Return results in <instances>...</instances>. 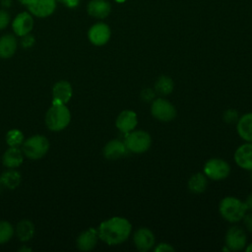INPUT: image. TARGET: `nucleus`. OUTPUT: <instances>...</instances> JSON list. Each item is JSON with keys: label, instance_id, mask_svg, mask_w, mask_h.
Returning a JSON list of instances; mask_svg holds the SVG:
<instances>
[{"label": "nucleus", "instance_id": "21", "mask_svg": "<svg viewBox=\"0 0 252 252\" xmlns=\"http://www.w3.org/2000/svg\"><path fill=\"white\" fill-rule=\"evenodd\" d=\"M17 49V40L13 34H5L0 37V57L10 58Z\"/></svg>", "mask_w": 252, "mask_h": 252}, {"label": "nucleus", "instance_id": "25", "mask_svg": "<svg viewBox=\"0 0 252 252\" xmlns=\"http://www.w3.org/2000/svg\"><path fill=\"white\" fill-rule=\"evenodd\" d=\"M21 182V175L18 171H5L0 176V183L8 189H15Z\"/></svg>", "mask_w": 252, "mask_h": 252}, {"label": "nucleus", "instance_id": "9", "mask_svg": "<svg viewBox=\"0 0 252 252\" xmlns=\"http://www.w3.org/2000/svg\"><path fill=\"white\" fill-rule=\"evenodd\" d=\"M29 12L38 18H46L56 9V0H20Z\"/></svg>", "mask_w": 252, "mask_h": 252}, {"label": "nucleus", "instance_id": "38", "mask_svg": "<svg viewBox=\"0 0 252 252\" xmlns=\"http://www.w3.org/2000/svg\"><path fill=\"white\" fill-rule=\"evenodd\" d=\"M250 177H251V181H252V172H251V175H250Z\"/></svg>", "mask_w": 252, "mask_h": 252}, {"label": "nucleus", "instance_id": "19", "mask_svg": "<svg viewBox=\"0 0 252 252\" xmlns=\"http://www.w3.org/2000/svg\"><path fill=\"white\" fill-rule=\"evenodd\" d=\"M238 136L245 142H252V112L241 115L236 122Z\"/></svg>", "mask_w": 252, "mask_h": 252}, {"label": "nucleus", "instance_id": "27", "mask_svg": "<svg viewBox=\"0 0 252 252\" xmlns=\"http://www.w3.org/2000/svg\"><path fill=\"white\" fill-rule=\"evenodd\" d=\"M14 229L11 223L5 220L0 221V244L7 242L13 236Z\"/></svg>", "mask_w": 252, "mask_h": 252}, {"label": "nucleus", "instance_id": "32", "mask_svg": "<svg viewBox=\"0 0 252 252\" xmlns=\"http://www.w3.org/2000/svg\"><path fill=\"white\" fill-rule=\"evenodd\" d=\"M243 221H244V225L246 227V229L252 233V211L251 213H246V215L243 218Z\"/></svg>", "mask_w": 252, "mask_h": 252}, {"label": "nucleus", "instance_id": "1", "mask_svg": "<svg viewBox=\"0 0 252 252\" xmlns=\"http://www.w3.org/2000/svg\"><path fill=\"white\" fill-rule=\"evenodd\" d=\"M132 232L131 222L123 217H112L103 220L97 227L98 238L108 245L125 242Z\"/></svg>", "mask_w": 252, "mask_h": 252}, {"label": "nucleus", "instance_id": "36", "mask_svg": "<svg viewBox=\"0 0 252 252\" xmlns=\"http://www.w3.org/2000/svg\"><path fill=\"white\" fill-rule=\"evenodd\" d=\"M245 250H246L247 252H252V243H250L249 245H247L246 248H245Z\"/></svg>", "mask_w": 252, "mask_h": 252}, {"label": "nucleus", "instance_id": "18", "mask_svg": "<svg viewBox=\"0 0 252 252\" xmlns=\"http://www.w3.org/2000/svg\"><path fill=\"white\" fill-rule=\"evenodd\" d=\"M97 239H98L97 229L91 227L88 230L83 231L79 235L77 239V247L82 251H90L96 245Z\"/></svg>", "mask_w": 252, "mask_h": 252}, {"label": "nucleus", "instance_id": "23", "mask_svg": "<svg viewBox=\"0 0 252 252\" xmlns=\"http://www.w3.org/2000/svg\"><path fill=\"white\" fill-rule=\"evenodd\" d=\"M173 89H174V83L172 79L166 75H161L158 77L154 85V90L156 94L161 96L169 95L173 92Z\"/></svg>", "mask_w": 252, "mask_h": 252}, {"label": "nucleus", "instance_id": "20", "mask_svg": "<svg viewBox=\"0 0 252 252\" xmlns=\"http://www.w3.org/2000/svg\"><path fill=\"white\" fill-rule=\"evenodd\" d=\"M3 164L10 168L18 167L23 162V154L17 147H10L3 155Z\"/></svg>", "mask_w": 252, "mask_h": 252}, {"label": "nucleus", "instance_id": "5", "mask_svg": "<svg viewBox=\"0 0 252 252\" xmlns=\"http://www.w3.org/2000/svg\"><path fill=\"white\" fill-rule=\"evenodd\" d=\"M151 114L160 122H170L176 117L175 106L164 97H157L151 102Z\"/></svg>", "mask_w": 252, "mask_h": 252}, {"label": "nucleus", "instance_id": "33", "mask_svg": "<svg viewBox=\"0 0 252 252\" xmlns=\"http://www.w3.org/2000/svg\"><path fill=\"white\" fill-rule=\"evenodd\" d=\"M24 38L22 39V45L26 48H29L31 46H32V44L34 43V38L33 36L30 35V34H27V35H24L23 36Z\"/></svg>", "mask_w": 252, "mask_h": 252}, {"label": "nucleus", "instance_id": "3", "mask_svg": "<svg viewBox=\"0 0 252 252\" xmlns=\"http://www.w3.org/2000/svg\"><path fill=\"white\" fill-rule=\"evenodd\" d=\"M71 121V113L63 103H52L45 115V124L51 131H60L68 126Z\"/></svg>", "mask_w": 252, "mask_h": 252}, {"label": "nucleus", "instance_id": "8", "mask_svg": "<svg viewBox=\"0 0 252 252\" xmlns=\"http://www.w3.org/2000/svg\"><path fill=\"white\" fill-rule=\"evenodd\" d=\"M224 245L229 251H239L247 245V235L243 228L234 225L227 229L224 236Z\"/></svg>", "mask_w": 252, "mask_h": 252}, {"label": "nucleus", "instance_id": "28", "mask_svg": "<svg viewBox=\"0 0 252 252\" xmlns=\"http://www.w3.org/2000/svg\"><path fill=\"white\" fill-rule=\"evenodd\" d=\"M239 114H238V111L236 109H233V108H228L226 109L224 112H223V115H222V119L225 123L227 124H234L238 121L239 119Z\"/></svg>", "mask_w": 252, "mask_h": 252}, {"label": "nucleus", "instance_id": "24", "mask_svg": "<svg viewBox=\"0 0 252 252\" xmlns=\"http://www.w3.org/2000/svg\"><path fill=\"white\" fill-rule=\"evenodd\" d=\"M16 232L21 241H28L33 236L34 226L29 220H23L18 223Z\"/></svg>", "mask_w": 252, "mask_h": 252}, {"label": "nucleus", "instance_id": "10", "mask_svg": "<svg viewBox=\"0 0 252 252\" xmlns=\"http://www.w3.org/2000/svg\"><path fill=\"white\" fill-rule=\"evenodd\" d=\"M133 242L137 250L147 252L154 248L156 244V237L154 232L148 227H140L133 235Z\"/></svg>", "mask_w": 252, "mask_h": 252}, {"label": "nucleus", "instance_id": "22", "mask_svg": "<svg viewBox=\"0 0 252 252\" xmlns=\"http://www.w3.org/2000/svg\"><path fill=\"white\" fill-rule=\"evenodd\" d=\"M187 185L191 193H194V194L203 193L208 186V177L204 173L197 172L188 179Z\"/></svg>", "mask_w": 252, "mask_h": 252}, {"label": "nucleus", "instance_id": "2", "mask_svg": "<svg viewBox=\"0 0 252 252\" xmlns=\"http://www.w3.org/2000/svg\"><path fill=\"white\" fill-rule=\"evenodd\" d=\"M219 211L222 219L228 222L236 223L243 220L248 210L244 201L233 196H226L220 200Z\"/></svg>", "mask_w": 252, "mask_h": 252}, {"label": "nucleus", "instance_id": "37", "mask_svg": "<svg viewBox=\"0 0 252 252\" xmlns=\"http://www.w3.org/2000/svg\"><path fill=\"white\" fill-rule=\"evenodd\" d=\"M115 2H117V3H123V2H125L126 0H114Z\"/></svg>", "mask_w": 252, "mask_h": 252}, {"label": "nucleus", "instance_id": "11", "mask_svg": "<svg viewBox=\"0 0 252 252\" xmlns=\"http://www.w3.org/2000/svg\"><path fill=\"white\" fill-rule=\"evenodd\" d=\"M110 28L104 23H96L93 25L88 32L89 40L95 46H102L106 44L110 38Z\"/></svg>", "mask_w": 252, "mask_h": 252}, {"label": "nucleus", "instance_id": "16", "mask_svg": "<svg viewBox=\"0 0 252 252\" xmlns=\"http://www.w3.org/2000/svg\"><path fill=\"white\" fill-rule=\"evenodd\" d=\"M73 94L72 86L69 82L60 81L53 86L52 89V103H63L68 102Z\"/></svg>", "mask_w": 252, "mask_h": 252}, {"label": "nucleus", "instance_id": "26", "mask_svg": "<svg viewBox=\"0 0 252 252\" xmlns=\"http://www.w3.org/2000/svg\"><path fill=\"white\" fill-rule=\"evenodd\" d=\"M24 141L23 133L18 129L10 130L6 135V142L9 147H18Z\"/></svg>", "mask_w": 252, "mask_h": 252}, {"label": "nucleus", "instance_id": "15", "mask_svg": "<svg viewBox=\"0 0 252 252\" xmlns=\"http://www.w3.org/2000/svg\"><path fill=\"white\" fill-rule=\"evenodd\" d=\"M128 150L125 146L124 141L113 139L107 142L103 148V156L106 159L109 160H116L119 158H122L126 156Z\"/></svg>", "mask_w": 252, "mask_h": 252}, {"label": "nucleus", "instance_id": "29", "mask_svg": "<svg viewBox=\"0 0 252 252\" xmlns=\"http://www.w3.org/2000/svg\"><path fill=\"white\" fill-rule=\"evenodd\" d=\"M156 92L152 88H145L140 94V97L144 102H152L156 98Z\"/></svg>", "mask_w": 252, "mask_h": 252}, {"label": "nucleus", "instance_id": "17", "mask_svg": "<svg viewBox=\"0 0 252 252\" xmlns=\"http://www.w3.org/2000/svg\"><path fill=\"white\" fill-rule=\"evenodd\" d=\"M87 11L94 18L104 19L110 14L111 6L106 0H91L88 4Z\"/></svg>", "mask_w": 252, "mask_h": 252}, {"label": "nucleus", "instance_id": "13", "mask_svg": "<svg viewBox=\"0 0 252 252\" xmlns=\"http://www.w3.org/2000/svg\"><path fill=\"white\" fill-rule=\"evenodd\" d=\"M12 28L14 32L19 36L29 34L33 28V19L30 12H21L13 20Z\"/></svg>", "mask_w": 252, "mask_h": 252}, {"label": "nucleus", "instance_id": "31", "mask_svg": "<svg viewBox=\"0 0 252 252\" xmlns=\"http://www.w3.org/2000/svg\"><path fill=\"white\" fill-rule=\"evenodd\" d=\"M10 23V15L5 10H0V30H4Z\"/></svg>", "mask_w": 252, "mask_h": 252}, {"label": "nucleus", "instance_id": "6", "mask_svg": "<svg viewBox=\"0 0 252 252\" xmlns=\"http://www.w3.org/2000/svg\"><path fill=\"white\" fill-rule=\"evenodd\" d=\"M49 149V142L44 136L35 135L25 141L23 152L31 159L41 158Z\"/></svg>", "mask_w": 252, "mask_h": 252}, {"label": "nucleus", "instance_id": "7", "mask_svg": "<svg viewBox=\"0 0 252 252\" xmlns=\"http://www.w3.org/2000/svg\"><path fill=\"white\" fill-rule=\"evenodd\" d=\"M203 171L209 179L219 181L225 179L229 175L230 165L222 158H213L205 162Z\"/></svg>", "mask_w": 252, "mask_h": 252}, {"label": "nucleus", "instance_id": "14", "mask_svg": "<svg viewBox=\"0 0 252 252\" xmlns=\"http://www.w3.org/2000/svg\"><path fill=\"white\" fill-rule=\"evenodd\" d=\"M234 161L239 167L252 171V142H246L235 150Z\"/></svg>", "mask_w": 252, "mask_h": 252}, {"label": "nucleus", "instance_id": "34", "mask_svg": "<svg viewBox=\"0 0 252 252\" xmlns=\"http://www.w3.org/2000/svg\"><path fill=\"white\" fill-rule=\"evenodd\" d=\"M61 2H63L67 7H70V8H74L76 6H78L80 0H59Z\"/></svg>", "mask_w": 252, "mask_h": 252}, {"label": "nucleus", "instance_id": "35", "mask_svg": "<svg viewBox=\"0 0 252 252\" xmlns=\"http://www.w3.org/2000/svg\"><path fill=\"white\" fill-rule=\"evenodd\" d=\"M244 203H245V205H246V207H247V210L252 211V193L249 194V195L246 197Z\"/></svg>", "mask_w": 252, "mask_h": 252}, {"label": "nucleus", "instance_id": "12", "mask_svg": "<svg viewBox=\"0 0 252 252\" xmlns=\"http://www.w3.org/2000/svg\"><path fill=\"white\" fill-rule=\"evenodd\" d=\"M138 125V115L134 110H122L116 117L115 126L124 135L135 130Z\"/></svg>", "mask_w": 252, "mask_h": 252}, {"label": "nucleus", "instance_id": "4", "mask_svg": "<svg viewBox=\"0 0 252 252\" xmlns=\"http://www.w3.org/2000/svg\"><path fill=\"white\" fill-rule=\"evenodd\" d=\"M125 146L128 152L133 154H144L152 146L151 135L144 130H133L125 135Z\"/></svg>", "mask_w": 252, "mask_h": 252}, {"label": "nucleus", "instance_id": "30", "mask_svg": "<svg viewBox=\"0 0 252 252\" xmlns=\"http://www.w3.org/2000/svg\"><path fill=\"white\" fill-rule=\"evenodd\" d=\"M175 248L171 244L166 242H160L154 247V251L156 252H173Z\"/></svg>", "mask_w": 252, "mask_h": 252}]
</instances>
